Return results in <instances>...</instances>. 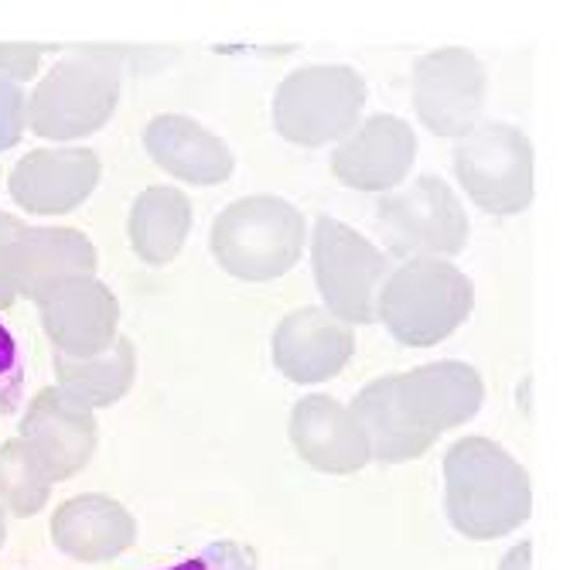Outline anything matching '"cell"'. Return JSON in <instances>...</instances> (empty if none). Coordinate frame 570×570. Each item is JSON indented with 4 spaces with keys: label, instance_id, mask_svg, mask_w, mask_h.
<instances>
[{
    "label": "cell",
    "instance_id": "6da1fadb",
    "mask_svg": "<svg viewBox=\"0 0 570 570\" xmlns=\"http://www.w3.org/2000/svg\"><path fill=\"white\" fill-rule=\"evenodd\" d=\"M482 403L485 383L479 370L444 358L366 383L348 410L366 434L370 458L396 464L428 454L441 434L469 424Z\"/></svg>",
    "mask_w": 570,
    "mask_h": 570
},
{
    "label": "cell",
    "instance_id": "7a4b0ae2",
    "mask_svg": "<svg viewBox=\"0 0 570 570\" xmlns=\"http://www.w3.org/2000/svg\"><path fill=\"white\" fill-rule=\"evenodd\" d=\"M448 520L472 540H495L530 515L523 464L489 438H461L444 454Z\"/></svg>",
    "mask_w": 570,
    "mask_h": 570
},
{
    "label": "cell",
    "instance_id": "3957f363",
    "mask_svg": "<svg viewBox=\"0 0 570 570\" xmlns=\"http://www.w3.org/2000/svg\"><path fill=\"white\" fill-rule=\"evenodd\" d=\"M307 243V223L281 195H246L213 223L216 264L243 284H271L297 267Z\"/></svg>",
    "mask_w": 570,
    "mask_h": 570
},
{
    "label": "cell",
    "instance_id": "277c9868",
    "mask_svg": "<svg viewBox=\"0 0 570 570\" xmlns=\"http://www.w3.org/2000/svg\"><path fill=\"white\" fill-rule=\"evenodd\" d=\"M475 307V287L469 274L451 261H403L386 274L376 318L386 332L410 348H431L451 338Z\"/></svg>",
    "mask_w": 570,
    "mask_h": 570
},
{
    "label": "cell",
    "instance_id": "5b68a950",
    "mask_svg": "<svg viewBox=\"0 0 570 570\" xmlns=\"http://www.w3.org/2000/svg\"><path fill=\"white\" fill-rule=\"evenodd\" d=\"M366 107V79L352 66H301L274 96V127L297 147L345 140Z\"/></svg>",
    "mask_w": 570,
    "mask_h": 570
},
{
    "label": "cell",
    "instance_id": "8992f818",
    "mask_svg": "<svg viewBox=\"0 0 570 570\" xmlns=\"http://www.w3.org/2000/svg\"><path fill=\"white\" fill-rule=\"evenodd\" d=\"M311 271L332 318L352 325L376 322V297L390 274L386 253L335 216H318L311 233Z\"/></svg>",
    "mask_w": 570,
    "mask_h": 570
},
{
    "label": "cell",
    "instance_id": "52a82bcc",
    "mask_svg": "<svg viewBox=\"0 0 570 570\" xmlns=\"http://www.w3.org/2000/svg\"><path fill=\"white\" fill-rule=\"evenodd\" d=\"M454 175L482 213L515 216L533 202V144L509 124H479L454 147Z\"/></svg>",
    "mask_w": 570,
    "mask_h": 570
},
{
    "label": "cell",
    "instance_id": "ba28073f",
    "mask_svg": "<svg viewBox=\"0 0 570 570\" xmlns=\"http://www.w3.org/2000/svg\"><path fill=\"white\" fill-rule=\"evenodd\" d=\"M376 223L386 246L403 261H448L469 243V213L438 175H424L410 188L380 198Z\"/></svg>",
    "mask_w": 570,
    "mask_h": 570
},
{
    "label": "cell",
    "instance_id": "9c48e42d",
    "mask_svg": "<svg viewBox=\"0 0 570 570\" xmlns=\"http://www.w3.org/2000/svg\"><path fill=\"white\" fill-rule=\"evenodd\" d=\"M485 107V69L469 48H434L413 66V110L438 137H469Z\"/></svg>",
    "mask_w": 570,
    "mask_h": 570
},
{
    "label": "cell",
    "instance_id": "30bf717a",
    "mask_svg": "<svg viewBox=\"0 0 570 570\" xmlns=\"http://www.w3.org/2000/svg\"><path fill=\"white\" fill-rule=\"evenodd\" d=\"M120 96V72L114 62L79 59L51 76L31 107V120L48 137L92 134L110 120Z\"/></svg>",
    "mask_w": 570,
    "mask_h": 570
},
{
    "label": "cell",
    "instance_id": "8fae6325",
    "mask_svg": "<svg viewBox=\"0 0 570 570\" xmlns=\"http://www.w3.org/2000/svg\"><path fill=\"white\" fill-rule=\"evenodd\" d=\"M413 158H417V137L410 124L393 114H373L338 140L332 150V175L355 191H390L410 175Z\"/></svg>",
    "mask_w": 570,
    "mask_h": 570
},
{
    "label": "cell",
    "instance_id": "7c38bea8",
    "mask_svg": "<svg viewBox=\"0 0 570 570\" xmlns=\"http://www.w3.org/2000/svg\"><path fill=\"white\" fill-rule=\"evenodd\" d=\"M355 352V335L325 307H297L281 318L274 332V366L297 386H318L335 380Z\"/></svg>",
    "mask_w": 570,
    "mask_h": 570
},
{
    "label": "cell",
    "instance_id": "4fadbf2b",
    "mask_svg": "<svg viewBox=\"0 0 570 570\" xmlns=\"http://www.w3.org/2000/svg\"><path fill=\"white\" fill-rule=\"evenodd\" d=\"M287 434L297 454L325 475H355L370 464L366 434L352 417V410L335 396L311 393L297 400Z\"/></svg>",
    "mask_w": 570,
    "mask_h": 570
},
{
    "label": "cell",
    "instance_id": "5bb4252c",
    "mask_svg": "<svg viewBox=\"0 0 570 570\" xmlns=\"http://www.w3.org/2000/svg\"><path fill=\"white\" fill-rule=\"evenodd\" d=\"M144 150L165 175L185 185H223L233 178L229 144L185 114H161L144 127Z\"/></svg>",
    "mask_w": 570,
    "mask_h": 570
},
{
    "label": "cell",
    "instance_id": "9a60e30c",
    "mask_svg": "<svg viewBox=\"0 0 570 570\" xmlns=\"http://www.w3.org/2000/svg\"><path fill=\"white\" fill-rule=\"evenodd\" d=\"M99 178V161L89 150L35 154L14 171V195L35 213H66L79 205Z\"/></svg>",
    "mask_w": 570,
    "mask_h": 570
},
{
    "label": "cell",
    "instance_id": "2e32d148",
    "mask_svg": "<svg viewBox=\"0 0 570 570\" xmlns=\"http://www.w3.org/2000/svg\"><path fill=\"white\" fill-rule=\"evenodd\" d=\"M191 233V202L181 188H144L130 209V246L150 267H168Z\"/></svg>",
    "mask_w": 570,
    "mask_h": 570
},
{
    "label": "cell",
    "instance_id": "e0dca14e",
    "mask_svg": "<svg viewBox=\"0 0 570 570\" xmlns=\"http://www.w3.org/2000/svg\"><path fill=\"white\" fill-rule=\"evenodd\" d=\"M117 318L120 307L114 294L99 281H82L76 284L59 304L45 311V322L62 345L72 352H99L107 348L117 335Z\"/></svg>",
    "mask_w": 570,
    "mask_h": 570
},
{
    "label": "cell",
    "instance_id": "ac0fdd59",
    "mask_svg": "<svg viewBox=\"0 0 570 570\" xmlns=\"http://www.w3.org/2000/svg\"><path fill=\"white\" fill-rule=\"evenodd\" d=\"M28 431H35L38 441L51 448L62 475H69V469L86 461L92 438H96L89 413L62 396H41L31 410Z\"/></svg>",
    "mask_w": 570,
    "mask_h": 570
},
{
    "label": "cell",
    "instance_id": "d6986e66",
    "mask_svg": "<svg viewBox=\"0 0 570 570\" xmlns=\"http://www.w3.org/2000/svg\"><path fill=\"white\" fill-rule=\"evenodd\" d=\"M62 520L79 523L82 530H72V537H62V543L79 550V557L89 560H107L117 557L130 540H134V520L130 515L102 495H86L82 502L69 505Z\"/></svg>",
    "mask_w": 570,
    "mask_h": 570
},
{
    "label": "cell",
    "instance_id": "ffe728a7",
    "mask_svg": "<svg viewBox=\"0 0 570 570\" xmlns=\"http://www.w3.org/2000/svg\"><path fill=\"white\" fill-rule=\"evenodd\" d=\"M66 380L72 383L76 393H82L92 403H114L120 400L130 386H134V373H137V352L127 338L114 342L110 352L102 358H89V362H76L72 370H62Z\"/></svg>",
    "mask_w": 570,
    "mask_h": 570
},
{
    "label": "cell",
    "instance_id": "44dd1931",
    "mask_svg": "<svg viewBox=\"0 0 570 570\" xmlns=\"http://www.w3.org/2000/svg\"><path fill=\"white\" fill-rule=\"evenodd\" d=\"M24 396V355L14 332L0 322V417H11Z\"/></svg>",
    "mask_w": 570,
    "mask_h": 570
},
{
    "label": "cell",
    "instance_id": "7402d4cb",
    "mask_svg": "<svg viewBox=\"0 0 570 570\" xmlns=\"http://www.w3.org/2000/svg\"><path fill=\"white\" fill-rule=\"evenodd\" d=\"M256 550L239 540H216L168 570H256Z\"/></svg>",
    "mask_w": 570,
    "mask_h": 570
},
{
    "label": "cell",
    "instance_id": "603a6c76",
    "mask_svg": "<svg viewBox=\"0 0 570 570\" xmlns=\"http://www.w3.org/2000/svg\"><path fill=\"white\" fill-rule=\"evenodd\" d=\"M24 127V96L14 82L0 76V150L18 144Z\"/></svg>",
    "mask_w": 570,
    "mask_h": 570
},
{
    "label": "cell",
    "instance_id": "cb8c5ba5",
    "mask_svg": "<svg viewBox=\"0 0 570 570\" xmlns=\"http://www.w3.org/2000/svg\"><path fill=\"white\" fill-rule=\"evenodd\" d=\"M38 56V51H24V48H0V66H4V69H11V72H18V76H28L31 69H35V59Z\"/></svg>",
    "mask_w": 570,
    "mask_h": 570
},
{
    "label": "cell",
    "instance_id": "d4e9b609",
    "mask_svg": "<svg viewBox=\"0 0 570 570\" xmlns=\"http://www.w3.org/2000/svg\"><path fill=\"white\" fill-rule=\"evenodd\" d=\"M530 543H520V547H512L505 553V560L499 563V570H530Z\"/></svg>",
    "mask_w": 570,
    "mask_h": 570
}]
</instances>
